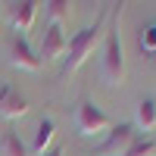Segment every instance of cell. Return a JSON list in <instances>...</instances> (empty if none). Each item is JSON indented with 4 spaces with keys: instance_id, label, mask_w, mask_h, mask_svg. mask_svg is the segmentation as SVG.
<instances>
[{
    "instance_id": "6da1fadb",
    "label": "cell",
    "mask_w": 156,
    "mask_h": 156,
    "mask_svg": "<svg viewBox=\"0 0 156 156\" xmlns=\"http://www.w3.org/2000/svg\"><path fill=\"white\" fill-rule=\"evenodd\" d=\"M122 12H125V3H115V16H112V25L106 37H103V78L106 84H122L125 81V53H122Z\"/></svg>"
},
{
    "instance_id": "9c48e42d",
    "label": "cell",
    "mask_w": 156,
    "mask_h": 156,
    "mask_svg": "<svg viewBox=\"0 0 156 156\" xmlns=\"http://www.w3.org/2000/svg\"><path fill=\"white\" fill-rule=\"evenodd\" d=\"M134 128H140V131H153L156 128V100L153 97H144L137 103V112H134Z\"/></svg>"
},
{
    "instance_id": "5b68a950",
    "label": "cell",
    "mask_w": 156,
    "mask_h": 156,
    "mask_svg": "<svg viewBox=\"0 0 156 156\" xmlns=\"http://www.w3.org/2000/svg\"><path fill=\"white\" fill-rule=\"evenodd\" d=\"M6 56H9V66H16V69H25V72H37L41 69V56H37V50L28 44L25 34H16L9 41Z\"/></svg>"
},
{
    "instance_id": "7a4b0ae2",
    "label": "cell",
    "mask_w": 156,
    "mask_h": 156,
    "mask_svg": "<svg viewBox=\"0 0 156 156\" xmlns=\"http://www.w3.org/2000/svg\"><path fill=\"white\" fill-rule=\"evenodd\" d=\"M106 12L109 9H103L100 16L94 19V25H87V28H81V31H75L72 37H69V47H66V62H62V75H72L75 69H81L84 66V59L94 53V47L106 37Z\"/></svg>"
},
{
    "instance_id": "4fadbf2b",
    "label": "cell",
    "mask_w": 156,
    "mask_h": 156,
    "mask_svg": "<svg viewBox=\"0 0 156 156\" xmlns=\"http://www.w3.org/2000/svg\"><path fill=\"white\" fill-rule=\"evenodd\" d=\"M137 44H140V50H144L147 56H156V22H150L147 28H140Z\"/></svg>"
},
{
    "instance_id": "9a60e30c",
    "label": "cell",
    "mask_w": 156,
    "mask_h": 156,
    "mask_svg": "<svg viewBox=\"0 0 156 156\" xmlns=\"http://www.w3.org/2000/svg\"><path fill=\"white\" fill-rule=\"evenodd\" d=\"M44 156H62V150H59V147H56V150H47Z\"/></svg>"
},
{
    "instance_id": "277c9868",
    "label": "cell",
    "mask_w": 156,
    "mask_h": 156,
    "mask_svg": "<svg viewBox=\"0 0 156 156\" xmlns=\"http://www.w3.org/2000/svg\"><path fill=\"white\" fill-rule=\"evenodd\" d=\"M134 137H137V128H134V125H128V122L115 125V128L106 131V140L97 147V156H122L128 147H131Z\"/></svg>"
},
{
    "instance_id": "52a82bcc",
    "label": "cell",
    "mask_w": 156,
    "mask_h": 156,
    "mask_svg": "<svg viewBox=\"0 0 156 156\" xmlns=\"http://www.w3.org/2000/svg\"><path fill=\"white\" fill-rule=\"evenodd\" d=\"M28 112V100L19 94V87L0 84V115L3 119H22Z\"/></svg>"
},
{
    "instance_id": "8fae6325",
    "label": "cell",
    "mask_w": 156,
    "mask_h": 156,
    "mask_svg": "<svg viewBox=\"0 0 156 156\" xmlns=\"http://www.w3.org/2000/svg\"><path fill=\"white\" fill-rule=\"evenodd\" d=\"M0 153L3 156H28V147L22 144L19 131L6 128V131H0Z\"/></svg>"
},
{
    "instance_id": "ba28073f",
    "label": "cell",
    "mask_w": 156,
    "mask_h": 156,
    "mask_svg": "<svg viewBox=\"0 0 156 156\" xmlns=\"http://www.w3.org/2000/svg\"><path fill=\"white\" fill-rule=\"evenodd\" d=\"M6 16L12 22L16 31H28L34 25V16H37V3L34 0H19V3H9L6 6Z\"/></svg>"
},
{
    "instance_id": "7c38bea8",
    "label": "cell",
    "mask_w": 156,
    "mask_h": 156,
    "mask_svg": "<svg viewBox=\"0 0 156 156\" xmlns=\"http://www.w3.org/2000/svg\"><path fill=\"white\" fill-rule=\"evenodd\" d=\"M153 153H156V140L150 134H140V137L131 140V147H128L122 156H153Z\"/></svg>"
},
{
    "instance_id": "3957f363",
    "label": "cell",
    "mask_w": 156,
    "mask_h": 156,
    "mask_svg": "<svg viewBox=\"0 0 156 156\" xmlns=\"http://www.w3.org/2000/svg\"><path fill=\"white\" fill-rule=\"evenodd\" d=\"M75 128H78V134H84V137L106 134L109 131V115L103 112L97 103L84 100L81 106H78V112H75Z\"/></svg>"
},
{
    "instance_id": "5bb4252c",
    "label": "cell",
    "mask_w": 156,
    "mask_h": 156,
    "mask_svg": "<svg viewBox=\"0 0 156 156\" xmlns=\"http://www.w3.org/2000/svg\"><path fill=\"white\" fill-rule=\"evenodd\" d=\"M44 12H47L50 22L62 25V19H69V3H66V0H50V3H44Z\"/></svg>"
},
{
    "instance_id": "30bf717a",
    "label": "cell",
    "mask_w": 156,
    "mask_h": 156,
    "mask_svg": "<svg viewBox=\"0 0 156 156\" xmlns=\"http://www.w3.org/2000/svg\"><path fill=\"white\" fill-rule=\"evenodd\" d=\"M53 131H56L53 119H41V122H37V134H34V144H31V153L34 156H44L47 153L50 140H53Z\"/></svg>"
},
{
    "instance_id": "8992f818",
    "label": "cell",
    "mask_w": 156,
    "mask_h": 156,
    "mask_svg": "<svg viewBox=\"0 0 156 156\" xmlns=\"http://www.w3.org/2000/svg\"><path fill=\"white\" fill-rule=\"evenodd\" d=\"M66 47H69V37H66V31H62V25H59V22H50L47 28H44L41 47H37V56H41V62L56 59V56L66 53Z\"/></svg>"
}]
</instances>
